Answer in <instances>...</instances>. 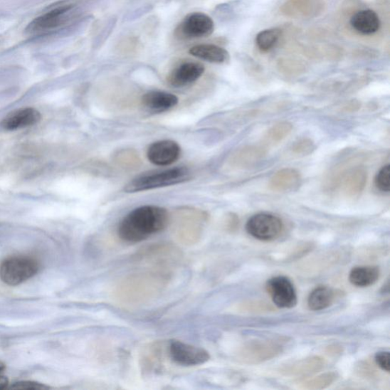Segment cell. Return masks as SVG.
<instances>
[{"label": "cell", "instance_id": "6da1fadb", "mask_svg": "<svg viewBox=\"0 0 390 390\" xmlns=\"http://www.w3.org/2000/svg\"><path fill=\"white\" fill-rule=\"evenodd\" d=\"M169 222L167 209L157 205H144L125 216L118 226L117 234L126 243H139L164 231Z\"/></svg>", "mask_w": 390, "mask_h": 390}, {"label": "cell", "instance_id": "7a4b0ae2", "mask_svg": "<svg viewBox=\"0 0 390 390\" xmlns=\"http://www.w3.org/2000/svg\"><path fill=\"white\" fill-rule=\"evenodd\" d=\"M191 179V172L186 167H175L154 172L145 173L130 181L125 187L127 193H137L179 185Z\"/></svg>", "mask_w": 390, "mask_h": 390}, {"label": "cell", "instance_id": "3957f363", "mask_svg": "<svg viewBox=\"0 0 390 390\" xmlns=\"http://www.w3.org/2000/svg\"><path fill=\"white\" fill-rule=\"evenodd\" d=\"M39 270L36 260L23 256L9 258L0 265V278L10 286H16L34 277Z\"/></svg>", "mask_w": 390, "mask_h": 390}, {"label": "cell", "instance_id": "277c9868", "mask_svg": "<svg viewBox=\"0 0 390 390\" xmlns=\"http://www.w3.org/2000/svg\"><path fill=\"white\" fill-rule=\"evenodd\" d=\"M247 233L261 241H273L283 233L284 224L278 216L259 213L249 218L246 225Z\"/></svg>", "mask_w": 390, "mask_h": 390}, {"label": "cell", "instance_id": "5b68a950", "mask_svg": "<svg viewBox=\"0 0 390 390\" xmlns=\"http://www.w3.org/2000/svg\"><path fill=\"white\" fill-rule=\"evenodd\" d=\"M213 19L204 13L195 12L183 19L175 30V36L180 40L207 38L213 34Z\"/></svg>", "mask_w": 390, "mask_h": 390}, {"label": "cell", "instance_id": "8992f818", "mask_svg": "<svg viewBox=\"0 0 390 390\" xmlns=\"http://www.w3.org/2000/svg\"><path fill=\"white\" fill-rule=\"evenodd\" d=\"M161 278L153 275H138L127 280L118 290L125 300H145L161 286Z\"/></svg>", "mask_w": 390, "mask_h": 390}, {"label": "cell", "instance_id": "52a82bcc", "mask_svg": "<svg viewBox=\"0 0 390 390\" xmlns=\"http://www.w3.org/2000/svg\"><path fill=\"white\" fill-rule=\"evenodd\" d=\"M72 8L70 5H60L42 14L29 24L26 29L28 33L38 36L48 35L56 31L65 23Z\"/></svg>", "mask_w": 390, "mask_h": 390}, {"label": "cell", "instance_id": "ba28073f", "mask_svg": "<svg viewBox=\"0 0 390 390\" xmlns=\"http://www.w3.org/2000/svg\"><path fill=\"white\" fill-rule=\"evenodd\" d=\"M266 289L276 307L290 309L297 305V292L294 284L288 278L277 276L269 279L266 283Z\"/></svg>", "mask_w": 390, "mask_h": 390}, {"label": "cell", "instance_id": "9c48e42d", "mask_svg": "<svg viewBox=\"0 0 390 390\" xmlns=\"http://www.w3.org/2000/svg\"><path fill=\"white\" fill-rule=\"evenodd\" d=\"M169 350L172 360L181 366L201 365L211 359L208 351L180 341H172Z\"/></svg>", "mask_w": 390, "mask_h": 390}, {"label": "cell", "instance_id": "30bf717a", "mask_svg": "<svg viewBox=\"0 0 390 390\" xmlns=\"http://www.w3.org/2000/svg\"><path fill=\"white\" fill-rule=\"evenodd\" d=\"M181 147L172 139H162L152 144L147 152L148 160L158 167L170 166L179 159Z\"/></svg>", "mask_w": 390, "mask_h": 390}, {"label": "cell", "instance_id": "8fae6325", "mask_svg": "<svg viewBox=\"0 0 390 390\" xmlns=\"http://www.w3.org/2000/svg\"><path fill=\"white\" fill-rule=\"evenodd\" d=\"M204 65L196 61L182 62L169 74L167 81L172 88H184L197 82L204 74Z\"/></svg>", "mask_w": 390, "mask_h": 390}, {"label": "cell", "instance_id": "7c38bea8", "mask_svg": "<svg viewBox=\"0 0 390 390\" xmlns=\"http://www.w3.org/2000/svg\"><path fill=\"white\" fill-rule=\"evenodd\" d=\"M281 352V347L274 342L254 341L248 343L241 353L246 364H258L273 359Z\"/></svg>", "mask_w": 390, "mask_h": 390}, {"label": "cell", "instance_id": "4fadbf2b", "mask_svg": "<svg viewBox=\"0 0 390 390\" xmlns=\"http://www.w3.org/2000/svg\"><path fill=\"white\" fill-rule=\"evenodd\" d=\"M367 181V172L363 167H354L347 170L340 180L343 193L349 198H357L364 191Z\"/></svg>", "mask_w": 390, "mask_h": 390}, {"label": "cell", "instance_id": "5bb4252c", "mask_svg": "<svg viewBox=\"0 0 390 390\" xmlns=\"http://www.w3.org/2000/svg\"><path fill=\"white\" fill-rule=\"evenodd\" d=\"M41 118V115L36 108H21L9 114L0 123V126L6 131H15L38 124Z\"/></svg>", "mask_w": 390, "mask_h": 390}, {"label": "cell", "instance_id": "9a60e30c", "mask_svg": "<svg viewBox=\"0 0 390 390\" xmlns=\"http://www.w3.org/2000/svg\"><path fill=\"white\" fill-rule=\"evenodd\" d=\"M178 103L179 99L176 95L164 91H149L142 97L144 107L154 113L167 112L176 107Z\"/></svg>", "mask_w": 390, "mask_h": 390}, {"label": "cell", "instance_id": "2e32d148", "mask_svg": "<svg viewBox=\"0 0 390 390\" xmlns=\"http://www.w3.org/2000/svg\"><path fill=\"white\" fill-rule=\"evenodd\" d=\"M300 173L291 168L280 169L270 179L269 188L277 192H290L297 190L301 185Z\"/></svg>", "mask_w": 390, "mask_h": 390}, {"label": "cell", "instance_id": "e0dca14e", "mask_svg": "<svg viewBox=\"0 0 390 390\" xmlns=\"http://www.w3.org/2000/svg\"><path fill=\"white\" fill-rule=\"evenodd\" d=\"M352 27L359 33L370 36L381 28V20L374 11L364 9L354 14L350 19Z\"/></svg>", "mask_w": 390, "mask_h": 390}, {"label": "cell", "instance_id": "ac0fdd59", "mask_svg": "<svg viewBox=\"0 0 390 390\" xmlns=\"http://www.w3.org/2000/svg\"><path fill=\"white\" fill-rule=\"evenodd\" d=\"M189 53L194 58L214 63H223L229 58L228 51L212 44L193 46L189 49Z\"/></svg>", "mask_w": 390, "mask_h": 390}, {"label": "cell", "instance_id": "d6986e66", "mask_svg": "<svg viewBox=\"0 0 390 390\" xmlns=\"http://www.w3.org/2000/svg\"><path fill=\"white\" fill-rule=\"evenodd\" d=\"M324 365L321 357H311L288 367L284 372L288 376L307 378L320 371Z\"/></svg>", "mask_w": 390, "mask_h": 390}, {"label": "cell", "instance_id": "ffe728a7", "mask_svg": "<svg viewBox=\"0 0 390 390\" xmlns=\"http://www.w3.org/2000/svg\"><path fill=\"white\" fill-rule=\"evenodd\" d=\"M380 274V269L376 266L355 267L351 270L349 280L356 287H369L376 283Z\"/></svg>", "mask_w": 390, "mask_h": 390}, {"label": "cell", "instance_id": "44dd1931", "mask_svg": "<svg viewBox=\"0 0 390 390\" xmlns=\"http://www.w3.org/2000/svg\"><path fill=\"white\" fill-rule=\"evenodd\" d=\"M334 300L333 290L327 286H320L310 294L307 305L312 311H320L330 307Z\"/></svg>", "mask_w": 390, "mask_h": 390}, {"label": "cell", "instance_id": "7402d4cb", "mask_svg": "<svg viewBox=\"0 0 390 390\" xmlns=\"http://www.w3.org/2000/svg\"><path fill=\"white\" fill-rule=\"evenodd\" d=\"M265 156L263 148L256 146H248L239 151L236 154L235 162L243 168L251 167L261 161Z\"/></svg>", "mask_w": 390, "mask_h": 390}, {"label": "cell", "instance_id": "603a6c76", "mask_svg": "<svg viewBox=\"0 0 390 390\" xmlns=\"http://www.w3.org/2000/svg\"><path fill=\"white\" fill-rule=\"evenodd\" d=\"M280 35V30L277 28L265 29L260 31L255 38L258 49L263 52H268L273 49L277 45Z\"/></svg>", "mask_w": 390, "mask_h": 390}, {"label": "cell", "instance_id": "cb8c5ba5", "mask_svg": "<svg viewBox=\"0 0 390 390\" xmlns=\"http://www.w3.org/2000/svg\"><path fill=\"white\" fill-rule=\"evenodd\" d=\"M292 126L287 122H280L270 127L265 137V140L267 144H278L285 139L292 132Z\"/></svg>", "mask_w": 390, "mask_h": 390}, {"label": "cell", "instance_id": "d4e9b609", "mask_svg": "<svg viewBox=\"0 0 390 390\" xmlns=\"http://www.w3.org/2000/svg\"><path fill=\"white\" fill-rule=\"evenodd\" d=\"M338 374L330 372L319 375L316 377L309 378L301 383L300 388L306 389H322L330 386L337 380Z\"/></svg>", "mask_w": 390, "mask_h": 390}, {"label": "cell", "instance_id": "484cf974", "mask_svg": "<svg viewBox=\"0 0 390 390\" xmlns=\"http://www.w3.org/2000/svg\"><path fill=\"white\" fill-rule=\"evenodd\" d=\"M374 183L376 189L386 193L390 191V166L389 164L377 172Z\"/></svg>", "mask_w": 390, "mask_h": 390}, {"label": "cell", "instance_id": "4316f807", "mask_svg": "<svg viewBox=\"0 0 390 390\" xmlns=\"http://www.w3.org/2000/svg\"><path fill=\"white\" fill-rule=\"evenodd\" d=\"M314 149H315V144L308 138L298 139L291 147L292 154L301 157L312 154Z\"/></svg>", "mask_w": 390, "mask_h": 390}, {"label": "cell", "instance_id": "83f0119b", "mask_svg": "<svg viewBox=\"0 0 390 390\" xmlns=\"http://www.w3.org/2000/svg\"><path fill=\"white\" fill-rule=\"evenodd\" d=\"M50 387L33 381H20L10 386L13 389H27V390H44L48 389Z\"/></svg>", "mask_w": 390, "mask_h": 390}, {"label": "cell", "instance_id": "f1b7e54d", "mask_svg": "<svg viewBox=\"0 0 390 390\" xmlns=\"http://www.w3.org/2000/svg\"><path fill=\"white\" fill-rule=\"evenodd\" d=\"M375 362L379 367L387 373H389V352H377L375 355Z\"/></svg>", "mask_w": 390, "mask_h": 390}, {"label": "cell", "instance_id": "f546056e", "mask_svg": "<svg viewBox=\"0 0 390 390\" xmlns=\"http://www.w3.org/2000/svg\"><path fill=\"white\" fill-rule=\"evenodd\" d=\"M9 385V380L4 376H0V389H6Z\"/></svg>", "mask_w": 390, "mask_h": 390}, {"label": "cell", "instance_id": "4dcf8cb0", "mask_svg": "<svg viewBox=\"0 0 390 390\" xmlns=\"http://www.w3.org/2000/svg\"><path fill=\"white\" fill-rule=\"evenodd\" d=\"M5 369V364L2 362H0V373H1Z\"/></svg>", "mask_w": 390, "mask_h": 390}]
</instances>
